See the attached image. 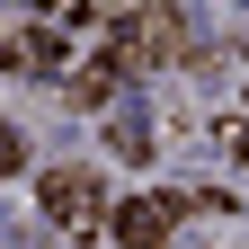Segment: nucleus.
I'll list each match as a JSON object with an SVG mask.
<instances>
[{"label":"nucleus","instance_id":"obj_1","mask_svg":"<svg viewBox=\"0 0 249 249\" xmlns=\"http://www.w3.org/2000/svg\"><path fill=\"white\" fill-rule=\"evenodd\" d=\"M187 205H196V196H134V205L116 213V249H160Z\"/></svg>","mask_w":249,"mask_h":249},{"label":"nucleus","instance_id":"obj_2","mask_svg":"<svg viewBox=\"0 0 249 249\" xmlns=\"http://www.w3.org/2000/svg\"><path fill=\"white\" fill-rule=\"evenodd\" d=\"M45 205H53V223H71V231L98 223V187H89L80 169H53V178H45Z\"/></svg>","mask_w":249,"mask_h":249},{"label":"nucleus","instance_id":"obj_3","mask_svg":"<svg viewBox=\"0 0 249 249\" xmlns=\"http://www.w3.org/2000/svg\"><path fill=\"white\" fill-rule=\"evenodd\" d=\"M9 62L18 71H62V45L45 36V27H9Z\"/></svg>","mask_w":249,"mask_h":249},{"label":"nucleus","instance_id":"obj_4","mask_svg":"<svg viewBox=\"0 0 249 249\" xmlns=\"http://www.w3.org/2000/svg\"><path fill=\"white\" fill-rule=\"evenodd\" d=\"M116 80H124V71H116L107 53H98V62H89V71L71 80V107H107V98H116Z\"/></svg>","mask_w":249,"mask_h":249},{"label":"nucleus","instance_id":"obj_5","mask_svg":"<svg viewBox=\"0 0 249 249\" xmlns=\"http://www.w3.org/2000/svg\"><path fill=\"white\" fill-rule=\"evenodd\" d=\"M107 142L124 151V160H151V124H142V107H124V116L107 124Z\"/></svg>","mask_w":249,"mask_h":249}]
</instances>
